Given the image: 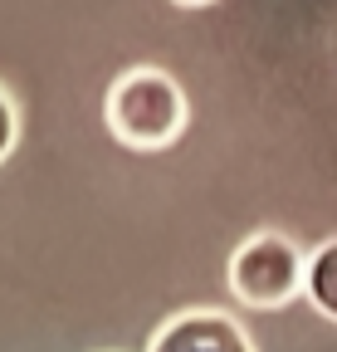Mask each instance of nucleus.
Masks as SVG:
<instances>
[{"label": "nucleus", "mask_w": 337, "mask_h": 352, "mask_svg": "<svg viewBox=\"0 0 337 352\" xmlns=\"http://www.w3.org/2000/svg\"><path fill=\"white\" fill-rule=\"evenodd\" d=\"M103 122L117 147L128 152H166L191 127V98L176 74L161 64H132L122 69L103 94Z\"/></svg>", "instance_id": "f257e3e1"}, {"label": "nucleus", "mask_w": 337, "mask_h": 352, "mask_svg": "<svg viewBox=\"0 0 337 352\" xmlns=\"http://www.w3.org/2000/svg\"><path fill=\"white\" fill-rule=\"evenodd\" d=\"M303 259L308 250L283 235V230H249L225 264V284L235 294V303L259 308V314H274V308H288L303 294Z\"/></svg>", "instance_id": "f03ea898"}, {"label": "nucleus", "mask_w": 337, "mask_h": 352, "mask_svg": "<svg viewBox=\"0 0 337 352\" xmlns=\"http://www.w3.org/2000/svg\"><path fill=\"white\" fill-rule=\"evenodd\" d=\"M147 352H259L249 328L225 308H181L147 342Z\"/></svg>", "instance_id": "7ed1b4c3"}, {"label": "nucleus", "mask_w": 337, "mask_h": 352, "mask_svg": "<svg viewBox=\"0 0 337 352\" xmlns=\"http://www.w3.org/2000/svg\"><path fill=\"white\" fill-rule=\"evenodd\" d=\"M303 298L327 323H337V235L308 250V259H303Z\"/></svg>", "instance_id": "20e7f679"}, {"label": "nucleus", "mask_w": 337, "mask_h": 352, "mask_svg": "<svg viewBox=\"0 0 337 352\" xmlns=\"http://www.w3.org/2000/svg\"><path fill=\"white\" fill-rule=\"evenodd\" d=\"M20 147V103L5 83H0V166L10 162V152Z\"/></svg>", "instance_id": "39448f33"}]
</instances>
